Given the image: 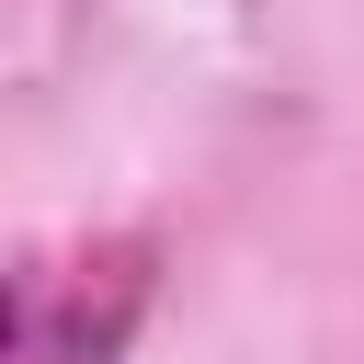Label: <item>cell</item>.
<instances>
[{
  "label": "cell",
  "mask_w": 364,
  "mask_h": 364,
  "mask_svg": "<svg viewBox=\"0 0 364 364\" xmlns=\"http://www.w3.org/2000/svg\"><path fill=\"white\" fill-rule=\"evenodd\" d=\"M159 296V250L148 239H80V250H34L11 273V364H114L125 330Z\"/></svg>",
  "instance_id": "cell-1"
}]
</instances>
